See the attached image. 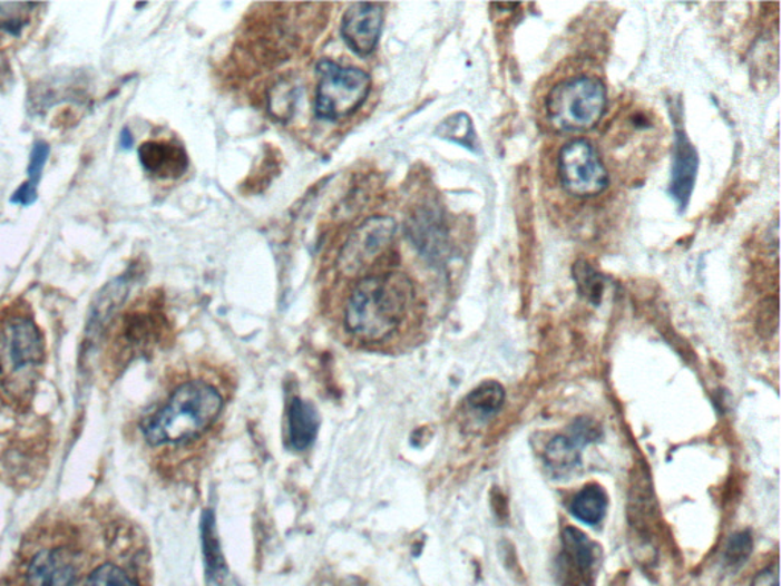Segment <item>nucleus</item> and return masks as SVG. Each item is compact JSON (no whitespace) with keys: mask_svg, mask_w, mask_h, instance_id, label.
I'll return each instance as SVG.
<instances>
[{"mask_svg":"<svg viewBox=\"0 0 781 586\" xmlns=\"http://www.w3.org/2000/svg\"><path fill=\"white\" fill-rule=\"evenodd\" d=\"M607 506L609 501L605 489L598 485H589L574 497L572 511L578 521L595 527L605 518Z\"/></svg>","mask_w":781,"mask_h":586,"instance_id":"obj_16","label":"nucleus"},{"mask_svg":"<svg viewBox=\"0 0 781 586\" xmlns=\"http://www.w3.org/2000/svg\"><path fill=\"white\" fill-rule=\"evenodd\" d=\"M37 201V185L25 183L12 194L11 202L16 205L30 206Z\"/></svg>","mask_w":781,"mask_h":586,"instance_id":"obj_25","label":"nucleus"},{"mask_svg":"<svg viewBox=\"0 0 781 586\" xmlns=\"http://www.w3.org/2000/svg\"><path fill=\"white\" fill-rule=\"evenodd\" d=\"M751 586H779V564L775 563L771 568L760 573Z\"/></svg>","mask_w":781,"mask_h":586,"instance_id":"obj_26","label":"nucleus"},{"mask_svg":"<svg viewBox=\"0 0 781 586\" xmlns=\"http://www.w3.org/2000/svg\"><path fill=\"white\" fill-rule=\"evenodd\" d=\"M504 400H506V391L501 383L489 381L475 388L472 393L467 395L466 403L477 414L490 417L501 410Z\"/></svg>","mask_w":781,"mask_h":586,"instance_id":"obj_18","label":"nucleus"},{"mask_svg":"<svg viewBox=\"0 0 781 586\" xmlns=\"http://www.w3.org/2000/svg\"><path fill=\"white\" fill-rule=\"evenodd\" d=\"M139 160L144 170L160 179H177L189 165L185 148L169 141L144 143L139 147Z\"/></svg>","mask_w":781,"mask_h":586,"instance_id":"obj_14","label":"nucleus"},{"mask_svg":"<svg viewBox=\"0 0 781 586\" xmlns=\"http://www.w3.org/2000/svg\"><path fill=\"white\" fill-rule=\"evenodd\" d=\"M559 176L573 196H598L609 187V173L593 144L576 139L566 144L559 155Z\"/></svg>","mask_w":781,"mask_h":586,"instance_id":"obj_7","label":"nucleus"},{"mask_svg":"<svg viewBox=\"0 0 781 586\" xmlns=\"http://www.w3.org/2000/svg\"><path fill=\"white\" fill-rule=\"evenodd\" d=\"M289 443L293 449L307 448L316 434L318 419L313 408L301 402L300 399H293L289 404Z\"/></svg>","mask_w":781,"mask_h":586,"instance_id":"obj_15","label":"nucleus"},{"mask_svg":"<svg viewBox=\"0 0 781 586\" xmlns=\"http://www.w3.org/2000/svg\"><path fill=\"white\" fill-rule=\"evenodd\" d=\"M131 146H134V136H131L129 130L124 129L121 134V147L129 150Z\"/></svg>","mask_w":781,"mask_h":586,"instance_id":"obj_27","label":"nucleus"},{"mask_svg":"<svg viewBox=\"0 0 781 586\" xmlns=\"http://www.w3.org/2000/svg\"><path fill=\"white\" fill-rule=\"evenodd\" d=\"M752 547H754V540H752L750 531L734 534L729 540L725 553H723V563L733 569L741 568L751 556Z\"/></svg>","mask_w":781,"mask_h":586,"instance_id":"obj_22","label":"nucleus"},{"mask_svg":"<svg viewBox=\"0 0 781 586\" xmlns=\"http://www.w3.org/2000/svg\"><path fill=\"white\" fill-rule=\"evenodd\" d=\"M49 156V146L47 143H37L35 148H32L31 156H30V165H28V176H30V180L28 183H31L32 185H37L39 183L41 172H43L45 164H47V159Z\"/></svg>","mask_w":781,"mask_h":586,"instance_id":"obj_24","label":"nucleus"},{"mask_svg":"<svg viewBox=\"0 0 781 586\" xmlns=\"http://www.w3.org/2000/svg\"><path fill=\"white\" fill-rule=\"evenodd\" d=\"M573 276L580 296H584L586 301L594 305L602 303L603 292H605V279L586 260H578L574 264Z\"/></svg>","mask_w":781,"mask_h":586,"instance_id":"obj_19","label":"nucleus"},{"mask_svg":"<svg viewBox=\"0 0 781 586\" xmlns=\"http://www.w3.org/2000/svg\"><path fill=\"white\" fill-rule=\"evenodd\" d=\"M316 72L320 76L315 100L318 117L345 118L365 102L371 78L361 69L322 60L318 64Z\"/></svg>","mask_w":781,"mask_h":586,"instance_id":"obj_5","label":"nucleus"},{"mask_svg":"<svg viewBox=\"0 0 781 586\" xmlns=\"http://www.w3.org/2000/svg\"><path fill=\"white\" fill-rule=\"evenodd\" d=\"M437 135L448 139V141L460 144V146L469 148V150L477 152V131L474 129L472 119L467 117L466 114L452 115V117L446 119L438 127Z\"/></svg>","mask_w":781,"mask_h":586,"instance_id":"obj_20","label":"nucleus"},{"mask_svg":"<svg viewBox=\"0 0 781 586\" xmlns=\"http://www.w3.org/2000/svg\"><path fill=\"white\" fill-rule=\"evenodd\" d=\"M235 391L233 371L196 359L177 371L158 408L144 420V440L163 453L177 480H201L221 445Z\"/></svg>","mask_w":781,"mask_h":586,"instance_id":"obj_1","label":"nucleus"},{"mask_svg":"<svg viewBox=\"0 0 781 586\" xmlns=\"http://www.w3.org/2000/svg\"><path fill=\"white\" fill-rule=\"evenodd\" d=\"M383 3H351L342 19V37L351 51L368 56L378 47L383 27Z\"/></svg>","mask_w":781,"mask_h":586,"instance_id":"obj_10","label":"nucleus"},{"mask_svg":"<svg viewBox=\"0 0 781 586\" xmlns=\"http://www.w3.org/2000/svg\"><path fill=\"white\" fill-rule=\"evenodd\" d=\"M43 361V342L31 318L16 316L0 332V378L7 393L25 395Z\"/></svg>","mask_w":781,"mask_h":586,"instance_id":"obj_3","label":"nucleus"},{"mask_svg":"<svg viewBox=\"0 0 781 586\" xmlns=\"http://www.w3.org/2000/svg\"><path fill=\"white\" fill-rule=\"evenodd\" d=\"M295 88H293L291 82L281 81L269 95V110L272 111L275 118L286 121V119L291 118L293 109H295Z\"/></svg>","mask_w":781,"mask_h":586,"instance_id":"obj_21","label":"nucleus"},{"mask_svg":"<svg viewBox=\"0 0 781 586\" xmlns=\"http://www.w3.org/2000/svg\"><path fill=\"white\" fill-rule=\"evenodd\" d=\"M601 555V547L588 535L576 527H565L556 563L560 586H595Z\"/></svg>","mask_w":781,"mask_h":586,"instance_id":"obj_8","label":"nucleus"},{"mask_svg":"<svg viewBox=\"0 0 781 586\" xmlns=\"http://www.w3.org/2000/svg\"><path fill=\"white\" fill-rule=\"evenodd\" d=\"M675 129V150H673V168L671 194L676 201L681 209L687 208L690 197H692L694 183H696L697 167H700V158H697L696 148L690 143L687 135L680 123Z\"/></svg>","mask_w":781,"mask_h":586,"instance_id":"obj_13","label":"nucleus"},{"mask_svg":"<svg viewBox=\"0 0 781 586\" xmlns=\"http://www.w3.org/2000/svg\"><path fill=\"white\" fill-rule=\"evenodd\" d=\"M36 3H0V45L22 36Z\"/></svg>","mask_w":781,"mask_h":586,"instance_id":"obj_17","label":"nucleus"},{"mask_svg":"<svg viewBox=\"0 0 781 586\" xmlns=\"http://www.w3.org/2000/svg\"><path fill=\"white\" fill-rule=\"evenodd\" d=\"M27 576L31 586H74L77 579L76 557L66 548L41 550L28 565Z\"/></svg>","mask_w":781,"mask_h":586,"instance_id":"obj_12","label":"nucleus"},{"mask_svg":"<svg viewBox=\"0 0 781 586\" xmlns=\"http://www.w3.org/2000/svg\"><path fill=\"white\" fill-rule=\"evenodd\" d=\"M82 586H139V584L117 565L105 564L95 569Z\"/></svg>","mask_w":781,"mask_h":586,"instance_id":"obj_23","label":"nucleus"},{"mask_svg":"<svg viewBox=\"0 0 781 586\" xmlns=\"http://www.w3.org/2000/svg\"><path fill=\"white\" fill-rule=\"evenodd\" d=\"M606 101L603 82L594 77L580 76L554 86L545 106L554 129L586 131L601 123Z\"/></svg>","mask_w":781,"mask_h":586,"instance_id":"obj_4","label":"nucleus"},{"mask_svg":"<svg viewBox=\"0 0 781 586\" xmlns=\"http://www.w3.org/2000/svg\"><path fill=\"white\" fill-rule=\"evenodd\" d=\"M391 217H371L350 235L338 258V271L346 279L365 276L396 237Z\"/></svg>","mask_w":781,"mask_h":586,"instance_id":"obj_6","label":"nucleus"},{"mask_svg":"<svg viewBox=\"0 0 781 586\" xmlns=\"http://www.w3.org/2000/svg\"><path fill=\"white\" fill-rule=\"evenodd\" d=\"M419 309L414 283L404 272H370L350 289L342 305L341 325L350 344L358 349L394 353L407 344Z\"/></svg>","mask_w":781,"mask_h":586,"instance_id":"obj_2","label":"nucleus"},{"mask_svg":"<svg viewBox=\"0 0 781 586\" xmlns=\"http://www.w3.org/2000/svg\"><path fill=\"white\" fill-rule=\"evenodd\" d=\"M601 437V429L589 419L574 422L568 436H557L545 449V465L554 476L560 477L573 472L582 463V449L594 443Z\"/></svg>","mask_w":781,"mask_h":586,"instance_id":"obj_9","label":"nucleus"},{"mask_svg":"<svg viewBox=\"0 0 781 586\" xmlns=\"http://www.w3.org/2000/svg\"><path fill=\"white\" fill-rule=\"evenodd\" d=\"M408 235L417 250L432 262H441L448 254V228L440 209L419 206L408 218Z\"/></svg>","mask_w":781,"mask_h":586,"instance_id":"obj_11","label":"nucleus"}]
</instances>
